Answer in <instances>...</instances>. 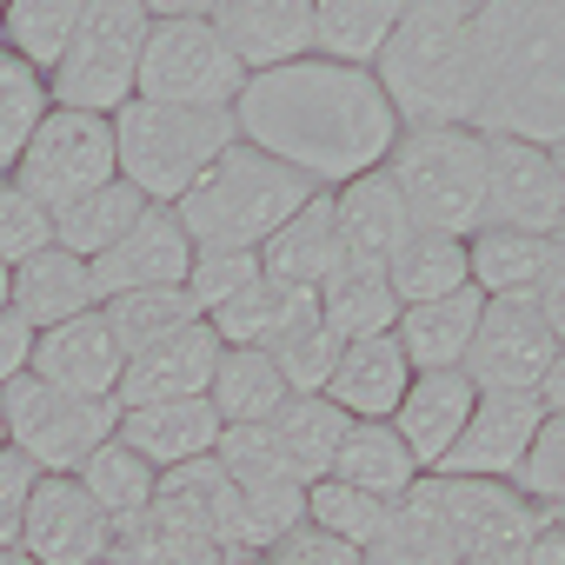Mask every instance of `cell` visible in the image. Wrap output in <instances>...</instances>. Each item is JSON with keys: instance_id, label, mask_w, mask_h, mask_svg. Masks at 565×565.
Returning a JSON list of instances; mask_svg holds the SVG:
<instances>
[{"instance_id": "cell-1", "label": "cell", "mask_w": 565, "mask_h": 565, "mask_svg": "<svg viewBox=\"0 0 565 565\" xmlns=\"http://www.w3.org/2000/svg\"><path fill=\"white\" fill-rule=\"evenodd\" d=\"M233 134L239 147L300 173L313 193H340L386 167L399 147V114L366 67H333L313 54L279 74H253L233 100Z\"/></svg>"}, {"instance_id": "cell-2", "label": "cell", "mask_w": 565, "mask_h": 565, "mask_svg": "<svg viewBox=\"0 0 565 565\" xmlns=\"http://www.w3.org/2000/svg\"><path fill=\"white\" fill-rule=\"evenodd\" d=\"M479 120L486 140H565V0H479Z\"/></svg>"}, {"instance_id": "cell-3", "label": "cell", "mask_w": 565, "mask_h": 565, "mask_svg": "<svg viewBox=\"0 0 565 565\" xmlns=\"http://www.w3.org/2000/svg\"><path fill=\"white\" fill-rule=\"evenodd\" d=\"M479 0H413L399 8V28L386 34L373 81L386 107L399 114V134L413 127H472L479 120Z\"/></svg>"}, {"instance_id": "cell-4", "label": "cell", "mask_w": 565, "mask_h": 565, "mask_svg": "<svg viewBox=\"0 0 565 565\" xmlns=\"http://www.w3.org/2000/svg\"><path fill=\"white\" fill-rule=\"evenodd\" d=\"M307 200H313V186H307L300 173H287L279 160H266V153H253V147L233 140V147L193 180V193L173 206V220L186 226L193 246H239V253H259Z\"/></svg>"}, {"instance_id": "cell-5", "label": "cell", "mask_w": 565, "mask_h": 565, "mask_svg": "<svg viewBox=\"0 0 565 565\" xmlns=\"http://www.w3.org/2000/svg\"><path fill=\"white\" fill-rule=\"evenodd\" d=\"M233 114H193V107H153V100H127L114 114V160L120 180L147 200V206H180L193 193V180L233 147Z\"/></svg>"}, {"instance_id": "cell-6", "label": "cell", "mask_w": 565, "mask_h": 565, "mask_svg": "<svg viewBox=\"0 0 565 565\" xmlns=\"http://www.w3.org/2000/svg\"><path fill=\"white\" fill-rule=\"evenodd\" d=\"M386 180L406 200L413 233L472 239L486 226V134L472 127H413L386 153Z\"/></svg>"}, {"instance_id": "cell-7", "label": "cell", "mask_w": 565, "mask_h": 565, "mask_svg": "<svg viewBox=\"0 0 565 565\" xmlns=\"http://www.w3.org/2000/svg\"><path fill=\"white\" fill-rule=\"evenodd\" d=\"M153 8L140 0H87V14L61 54V67L47 74V100L67 114H100L114 120L134 87H140V47H147Z\"/></svg>"}, {"instance_id": "cell-8", "label": "cell", "mask_w": 565, "mask_h": 565, "mask_svg": "<svg viewBox=\"0 0 565 565\" xmlns=\"http://www.w3.org/2000/svg\"><path fill=\"white\" fill-rule=\"evenodd\" d=\"M246 74L226 54V41L206 28L200 8H153L147 47H140V87L134 100L153 107H193V114H233Z\"/></svg>"}, {"instance_id": "cell-9", "label": "cell", "mask_w": 565, "mask_h": 565, "mask_svg": "<svg viewBox=\"0 0 565 565\" xmlns=\"http://www.w3.org/2000/svg\"><path fill=\"white\" fill-rule=\"evenodd\" d=\"M0 413H8V446L41 479H74L120 426V399H74L41 380H14L0 393Z\"/></svg>"}, {"instance_id": "cell-10", "label": "cell", "mask_w": 565, "mask_h": 565, "mask_svg": "<svg viewBox=\"0 0 565 565\" xmlns=\"http://www.w3.org/2000/svg\"><path fill=\"white\" fill-rule=\"evenodd\" d=\"M8 180H14L34 206L67 213L74 200H87V193H100L107 180H120V160H114V120L54 107V114L41 120V134L28 140V153L14 160Z\"/></svg>"}, {"instance_id": "cell-11", "label": "cell", "mask_w": 565, "mask_h": 565, "mask_svg": "<svg viewBox=\"0 0 565 565\" xmlns=\"http://www.w3.org/2000/svg\"><path fill=\"white\" fill-rule=\"evenodd\" d=\"M552 360H558V340L545 333V320H539L532 300H486L472 353H466L459 373L479 393H539L545 373H552Z\"/></svg>"}, {"instance_id": "cell-12", "label": "cell", "mask_w": 565, "mask_h": 565, "mask_svg": "<svg viewBox=\"0 0 565 565\" xmlns=\"http://www.w3.org/2000/svg\"><path fill=\"white\" fill-rule=\"evenodd\" d=\"M433 499L459 565H499L545 519L539 505L519 499V486H499V479H433Z\"/></svg>"}, {"instance_id": "cell-13", "label": "cell", "mask_w": 565, "mask_h": 565, "mask_svg": "<svg viewBox=\"0 0 565 565\" xmlns=\"http://www.w3.org/2000/svg\"><path fill=\"white\" fill-rule=\"evenodd\" d=\"M539 426H545L539 393H479L466 433L452 439V452L439 459L433 479H499V486H512Z\"/></svg>"}, {"instance_id": "cell-14", "label": "cell", "mask_w": 565, "mask_h": 565, "mask_svg": "<svg viewBox=\"0 0 565 565\" xmlns=\"http://www.w3.org/2000/svg\"><path fill=\"white\" fill-rule=\"evenodd\" d=\"M200 14L226 41V54L239 61L246 81L313 61V0H213Z\"/></svg>"}, {"instance_id": "cell-15", "label": "cell", "mask_w": 565, "mask_h": 565, "mask_svg": "<svg viewBox=\"0 0 565 565\" xmlns=\"http://www.w3.org/2000/svg\"><path fill=\"white\" fill-rule=\"evenodd\" d=\"M558 220H565V180L552 167V147L486 140V226L552 239Z\"/></svg>"}, {"instance_id": "cell-16", "label": "cell", "mask_w": 565, "mask_h": 565, "mask_svg": "<svg viewBox=\"0 0 565 565\" xmlns=\"http://www.w3.org/2000/svg\"><path fill=\"white\" fill-rule=\"evenodd\" d=\"M186 266H193V239L173 220V206H147L100 259H87L94 273V294L120 300V294H160V287H186Z\"/></svg>"}, {"instance_id": "cell-17", "label": "cell", "mask_w": 565, "mask_h": 565, "mask_svg": "<svg viewBox=\"0 0 565 565\" xmlns=\"http://www.w3.org/2000/svg\"><path fill=\"white\" fill-rule=\"evenodd\" d=\"M14 545L34 565H100L114 552V525L81 492V479H41L28 512H21V539Z\"/></svg>"}, {"instance_id": "cell-18", "label": "cell", "mask_w": 565, "mask_h": 565, "mask_svg": "<svg viewBox=\"0 0 565 565\" xmlns=\"http://www.w3.org/2000/svg\"><path fill=\"white\" fill-rule=\"evenodd\" d=\"M120 373H127V353L120 340L107 333L100 313H81L54 333H34V366L28 380L54 386V393H74V399H114L120 393Z\"/></svg>"}, {"instance_id": "cell-19", "label": "cell", "mask_w": 565, "mask_h": 565, "mask_svg": "<svg viewBox=\"0 0 565 565\" xmlns=\"http://www.w3.org/2000/svg\"><path fill=\"white\" fill-rule=\"evenodd\" d=\"M220 333L200 320V327H186V333H173V340H160V347H147V353H134L127 360V373H120V413H134V406H173V399H206V386H213V366H220Z\"/></svg>"}, {"instance_id": "cell-20", "label": "cell", "mask_w": 565, "mask_h": 565, "mask_svg": "<svg viewBox=\"0 0 565 565\" xmlns=\"http://www.w3.org/2000/svg\"><path fill=\"white\" fill-rule=\"evenodd\" d=\"M472 406H479V386H472L459 366H452V373H413V386H406V399H399V413H393L386 426L399 433V446L413 452V466L433 479L439 459L452 452V439L466 433Z\"/></svg>"}, {"instance_id": "cell-21", "label": "cell", "mask_w": 565, "mask_h": 565, "mask_svg": "<svg viewBox=\"0 0 565 565\" xmlns=\"http://www.w3.org/2000/svg\"><path fill=\"white\" fill-rule=\"evenodd\" d=\"M327 200H333L340 253H347L353 266H380V273H386V259L413 239L406 200H399V186L386 180V167L366 173V180H353V186H340V193H327Z\"/></svg>"}, {"instance_id": "cell-22", "label": "cell", "mask_w": 565, "mask_h": 565, "mask_svg": "<svg viewBox=\"0 0 565 565\" xmlns=\"http://www.w3.org/2000/svg\"><path fill=\"white\" fill-rule=\"evenodd\" d=\"M220 413L206 406V399H173V406H134V413H120V426H114V439L134 452V459H147L153 472H173V466H193V459H213V446H220Z\"/></svg>"}, {"instance_id": "cell-23", "label": "cell", "mask_w": 565, "mask_h": 565, "mask_svg": "<svg viewBox=\"0 0 565 565\" xmlns=\"http://www.w3.org/2000/svg\"><path fill=\"white\" fill-rule=\"evenodd\" d=\"M8 313H21L34 333H54V327L81 320V313H100V294H94L87 259H74V253H61V246L21 259L14 279H8Z\"/></svg>"}, {"instance_id": "cell-24", "label": "cell", "mask_w": 565, "mask_h": 565, "mask_svg": "<svg viewBox=\"0 0 565 565\" xmlns=\"http://www.w3.org/2000/svg\"><path fill=\"white\" fill-rule=\"evenodd\" d=\"M479 313H486V294H479V287H459V294H446V300L399 307L393 340H399V353H406L413 373H452V366H466V353H472Z\"/></svg>"}, {"instance_id": "cell-25", "label": "cell", "mask_w": 565, "mask_h": 565, "mask_svg": "<svg viewBox=\"0 0 565 565\" xmlns=\"http://www.w3.org/2000/svg\"><path fill=\"white\" fill-rule=\"evenodd\" d=\"M406 386H413V366H406L399 340L380 333V340H353V347L340 353V366H333V380H327L320 399H333L347 419H366V426H373V419H393V413H399Z\"/></svg>"}, {"instance_id": "cell-26", "label": "cell", "mask_w": 565, "mask_h": 565, "mask_svg": "<svg viewBox=\"0 0 565 565\" xmlns=\"http://www.w3.org/2000/svg\"><path fill=\"white\" fill-rule=\"evenodd\" d=\"M153 512L173 519V525H186V532H200V539L220 545V552L239 545V486H233L213 459H193V466L160 472V486H153Z\"/></svg>"}, {"instance_id": "cell-27", "label": "cell", "mask_w": 565, "mask_h": 565, "mask_svg": "<svg viewBox=\"0 0 565 565\" xmlns=\"http://www.w3.org/2000/svg\"><path fill=\"white\" fill-rule=\"evenodd\" d=\"M340 266H347V253H340L333 200H327V193H313L287 226H279V233L259 246V273L279 279V287H307V294H320Z\"/></svg>"}, {"instance_id": "cell-28", "label": "cell", "mask_w": 565, "mask_h": 565, "mask_svg": "<svg viewBox=\"0 0 565 565\" xmlns=\"http://www.w3.org/2000/svg\"><path fill=\"white\" fill-rule=\"evenodd\" d=\"M320 320V300L307 294V287H279V279H253V287L233 300V307H220L206 327L220 333V347H253V353H273L279 340H294L300 327H313Z\"/></svg>"}, {"instance_id": "cell-29", "label": "cell", "mask_w": 565, "mask_h": 565, "mask_svg": "<svg viewBox=\"0 0 565 565\" xmlns=\"http://www.w3.org/2000/svg\"><path fill=\"white\" fill-rule=\"evenodd\" d=\"M327 479H340V486H353V492H373V499H406L426 472L413 466V452L399 446V433L386 426V419H353L347 426V439H340V459H333V472Z\"/></svg>"}, {"instance_id": "cell-30", "label": "cell", "mask_w": 565, "mask_h": 565, "mask_svg": "<svg viewBox=\"0 0 565 565\" xmlns=\"http://www.w3.org/2000/svg\"><path fill=\"white\" fill-rule=\"evenodd\" d=\"M313 300H320V327H327L340 347H353V340H380V333L399 327V300H393V287H386V273H380V266H353V259H347Z\"/></svg>"}, {"instance_id": "cell-31", "label": "cell", "mask_w": 565, "mask_h": 565, "mask_svg": "<svg viewBox=\"0 0 565 565\" xmlns=\"http://www.w3.org/2000/svg\"><path fill=\"white\" fill-rule=\"evenodd\" d=\"M545 259H552V239H539V233L479 226V233L466 239V273H472V287H479L486 300H532Z\"/></svg>"}, {"instance_id": "cell-32", "label": "cell", "mask_w": 565, "mask_h": 565, "mask_svg": "<svg viewBox=\"0 0 565 565\" xmlns=\"http://www.w3.org/2000/svg\"><path fill=\"white\" fill-rule=\"evenodd\" d=\"M287 380L279 366L253 347H226L220 366H213V386H206V406L220 413V426H273V413L287 406Z\"/></svg>"}, {"instance_id": "cell-33", "label": "cell", "mask_w": 565, "mask_h": 565, "mask_svg": "<svg viewBox=\"0 0 565 565\" xmlns=\"http://www.w3.org/2000/svg\"><path fill=\"white\" fill-rule=\"evenodd\" d=\"M393 28H399L393 0H313V54L333 61V67H366L373 74Z\"/></svg>"}, {"instance_id": "cell-34", "label": "cell", "mask_w": 565, "mask_h": 565, "mask_svg": "<svg viewBox=\"0 0 565 565\" xmlns=\"http://www.w3.org/2000/svg\"><path fill=\"white\" fill-rule=\"evenodd\" d=\"M81 14H87V0H0V47L47 81L61 67Z\"/></svg>"}, {"instance_id": "cell-35", "label": "cell", "mask_w": 565, "mask_h": 565, "mask_svg": "<svg viewBox=\"0 0 565 565\" xmlns=\"http://www.w3.org/2000/svg\"><path fill=\"white\" fill-rule=\"evenodd\" d=\"M386 287L399 307H426V300H446L459 287H472L466 273V239L452 233H413L393 259H386Z\"/></svg>"}, {"instance_id": "cell-36", "label": "cell", "mask_w": 565, "mask_h": 565, "mask_svg": "<svg viewBox=\"0 0 565 565\" xmlns=\"http://www.w3.org/2000/svg\"><path fill=\"white\" fill-rule=\"evenodd\" d=\"M347 413L333 406V399H287L273 413V439H279V452H287V466H294V479L300 486H320L327 472H333V459H340V439H347Z\"/></svg>"}, {"instance_id": "cell-37", "label": "cell", "mask_w": 565, "mask_h": 565, "mask_svg": "<svg viewBox=\"0 0 565 565\" xmlns=\"http://www.w3.org/2000/svg\"><path fill=\"white\" fill-rule=\"evenodd\" d=\"M74 479H81V492L100 505V519L114 525V539H120L134 519H147V512H153V486H160V472H153L147 459H134L120 439H107V446L74 472Z\"/></svg>"}, {"instance_id": "cell-38", "label": "cell", "mask_w": 565, "mask_h": 565, "mask_svg": "<svg viewBox=\"0 0 565 565\" xmlns=\"http://www.w3.org/2000/svg\"><path fill=\"white\" fill-rule=\"evenodd\" d=\"M140 213H147V200H140L127 180H107L100 193H87V200H74L67 213H54V246L74 253V259H100Z\"/></svg>"}, {"instance_id": "cell-39", "label": "cell", "mask_w": 565, "mask_h": 565, "mask_svg": "<svg viewBox=\"0 0 565 565\" xmlns=\"http://www.w3.org/2000/svg\"><path fill=\"white\" fill-rule=\"evenodd\" d=\"M100 320H107V333L120 340V353L134 360V353H147V347H160V340L200 327L206 313L186 300V287H160V294H120V300H100Z\"/></svg>"}, {"instance_id": "cell-40", "label": "cell", "mask_w": 565, "mask_h": 565, "mask_svg": "<svg viewBox=\"0 0 565 565\" xmlns=\"http://www.w3.org/2000/svg\"><path fill=\"white\" fill-rule=\"evenodd\" d=\"M54 114L47 81L34 67H21L8 47H0V180L14 173V160L28 153V140L41 134V120Z\"/></svg>"}, {"instance_id": "cell-41", "label": "cell", "mask_w": 565, "mask_h": 565, "mask_svg": "<svg viewBox=\"0 0 565 565\" xmlns=\"http://www.w3.org/2000/svg\"><path fill=\"white\" fill-rule=\"evenodd\" d=\"M386 519H393V505H386V499H373V492H353V486H340V479L307 486V525L333 532V539H340V545H353L360 558L380 545Z\"/></svg>"}, {"instance_id": "cell-42", "label": "cell", "mask_w": 565, "mask_h": 565, "mask_svg": "<svg viewBox=\"0 0 565 565\" xmlns=\"http://www.w3.org/2000/svg\"><path fill=\"white\" fill-rule=\"evenodd\" d=\"M294 525H307V486L279 479V486H246L239 492V545L233 552H266Z\"/></svg>"}, {"instance_id": "cell-43", "label": "cell", "mask_w": 565, "mask_h": 565, "mask_svg": "<svg viewBox=\"0 0 565 565\" xmlns=\"http://www.w3.org/2000/svg\"><path fill=\"white\" fill-rule=\"evenodd\" d=\"M259 279V253H239V246H193V266H186V300L213 320L220 307H233L246 287Z\"/></svg>"}, {"instance_id": "cell-44", "label": "cell", "mask_w": 565, "mask_h": 565, "mask_svg": "<svg viewBox=\"0 0 565 565\" xmlns=\"http://www.w3.org/2000/svg\"><path fill=\"white\" fill-rule=\"evenodd\" d=\"M213 466L246 492V486H279V479H294V466H287V452H279V439H273V426H226L220 433V446H213ZM300 486V479H294Z\"/></svg>"}, {"instance_id": "cell-45", "label": "cell", "mask_w": 565, "mask_h": 565, "mask_svg": "<svg viewBox=\"0 0 565 565\" xmlns=\"http://www.w3.org/2000/svg\"><path fill=\"white\" fill-rule=\"evenodd\" d=\"M340 353H347V347L313 320V327H300L294 340H279L266 360L279 366V380H287V393H294V399H313V393H327V380H333Z\"/></svg>"}, {"instance_id": "cell-46", "label": "cell", "mask_w": 565, "mask_h": 565, "mask_svg": "<svg viewBox=\"0 0 565 565\" xmlns=\"http://www.w3.org/2000/svg\"><path fill=\"white\" fill-rule=\"evenodd\" d=\"M54 246V213L47 206H34L14 180H0V266H21V259H34V253H47Z\"/></svg>"}, {"instance_id": "cell-47", "label": "cell", "mask_w": 565, "mask_h": 565, "mask_svg": "<svg viewBox=\"0 0 565 565\" xmlns=\"http://www.w3.org/2000/svg\"><path fill=\"white\" fill-rule=\"evenodd\" d=\"M512 486L539 512H558L565 505V419L545 413V426H539V439H532V452H525V466H519Z\"/></svg>"}, {"instance_id": "cell-48", "label": "cell", "mask_w": 565, "mask_h": 565, "mask_svg": "<svg viewBox=\"0 0 565 565\" xmlns=\"http://www.w3.org/2000/svg\"><path fill=\"white\" fill-rule=\"evenodd\" d=\"M259 558H266V565H366L353 545H340V539H333V532H320V525H294L287 539L266 545Z\"/></svg>"}, {"instance_id": "cell-49", "label": "cell", "mask_w": 565, "mask_h": 565, "mask_svg": "<svg viewBox=\"0 0 565 565\" xmlns=\"http://www.w3.org/2000/svg\"><path fill=\"white\" fill-rule=\"evenodd\" d=\"M34 486H41V472L8 446V452H0V545H14V539H21V512H28Z\"/></svg>"}, {"instance_id": "cell-50", "label": "cell", "mask_w": 565, "mask_h": 565, "mask_svg": "<svg viewBox=\"0 0 565 565\" xmlns=\"http://www.w3.org/2000/svg\"><path fill=\"white\" fill-rule=\"evenodd\" d=\"M532 307H539L545 333H552V340H558V353H565V246H558V239H552V259H545L539 287H532Z\"/></svg>"}, {"instance_id": "cell-51", "label": "cell", "mask_w": 565, "mask_h": 565, "mask_svg": "<svg viewBox=\"0 0 565 565\" xmlns=\"http://www.w3.org/2000/svg\"><path fill=\"white\" fill-rule=\"evenodd\" d=\"M499 565H565V519H552V512H545V519H539V525H532L505 558H499Z\"/></svg>"}, {"instance_id": "cell-52", "label": "cell", "mask_w": 565, "mask_h": 565, "mask_svg": "<svg viewBox=\"0 0 565 565\" xmlns=\"http://www.w3.org/2000/svg\"><path fill=\"white\" fill-rule=\"evenodd\" d=\"M28 366H34V327L21 313H0V393L28 380Z\"/></svg>"}, {"instance_id": "cell-53", "label": "cell", "mask_w": 565, "mask_h": 565, "mask_svg": "<svg viewBox=\"0 0 565 565\" xmlns=\"http://www.w3.org/2000/svg\"><path fill=\"white\" fill-rule=\"evenodd\" d=\"M539 406H545L552 419H565V353L552 360V373H545V386H539Z\"/></svg>"}, {"instance_id": "cell-54", "label": "cell", "mask_w": 565, "mask_h": 565, "mask_svg": "<svg viewBox=\"0 0 565 565\" xmlns=\"http://www.w3.org/2000/svg\"><path fill=\"white\" fill-rule=\"evenodd\" d=\"M0 565H34V558H28L21 545H0Z\"/></svg>"}, {"instance_id": "cell-55", "label": "cell", "mask_w": 565, "mask_h": 565, "mask_svg": "<svg viewBox=\"0 0 565 565\" xmlns=\"http://www.w3.org/2000/svg\"><path fill=\"white\" fill-rule=\"evenodd\" d=\"M8 279H14V273H8V266H0V313H8Z\"/></svg>"}, {"instance_id": "cell-56", "label": "cell", "mask_w": 565, "mask_h": 565, "mask_svg": "<svg viewBox=\"0 0 565 565\" xmlns=\"http://www.w3.org/2000/svg\"><path fill=\"white\" fill-rule=\"evenodd\" d=\"M552 167H558V180H565V140H558V147H552Z\"/></svg>"}, {"instance_id": "cell-57", "label": "cell", "mask_w": 565, "mask_h": 565, "mask_svg": "<svg viewBox=\"0 0 565 565\" xmlns=\"http://www.w3.org/2000/svg\"><path fill=\"white\" fill-rule=\"evenodd\" d=\"M0 452H8V413H0Z\"/></svg>"}, {"instance_id": "cell-58", "label": "cell", "mask_w": 565, "mask_h": 565, "mask_svg": "<svg viewBox=\"0 0 565 565\" xmlns=\"http://www.w3.org/2000/svg\"><path fill=\"white\" fill-rule=\"evenodd\" d=\"M552 239H558V246H565V220H558V226H552Z\"/></svg>"}, {"instance_id": "cell-59", "label": "cell", "mask_w": 565, "mask_h": 565, "mask_svg": "<svg viewBox=\"0 0 565 565\" xmlns=\"http://www.w3.org/2000/svg\"><path fill=\"white\" fill-rule=\"evenodd\" d=\"M100 565H120V558H114V552H107V558H100Z\"/></svg>"}, {"instance_id": "cell-60", "label": "cell", "mask_w": 565, "mask_h": 565, "mask_svg": "<svg viewBox=\"0 0 565 565\" xmlns=\"http://www.w3.org/2000/svg\"><path fill=\"white\" fill-rule=\"evenodd\" d=\"M552 519H565V505H558V512H552Z\"/></svg>"}]
</instances>
